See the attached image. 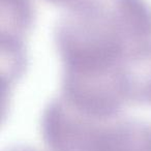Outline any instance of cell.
I'll return each instance as SVG.
<instances>
[{"label": "cell", "mask_w": 151, "mask_h": 151, "mask_svg": "<svg viewBox=\"0 0 151 151\" xmlns=\"http://www.w3.org/2000/svg\"><path fill=\"white\" fill-rule=\"evenodd\" d=\"M54 38L63 69L119 66L151 42V9L142 0H82L60 17Z\"/></svg>", "instance_id": "1"}, {"label": "cell", "mask_w": 151, "mask_h": 151, "mask_svg": "<svg viewBox=\"0 0 151 151\" xmlns=\"http://www.w3.org/2000/svg\"><path fill=\"white\" fill-rule=\"evenodd\" d=\"M76 108L61 95L42 116V134L49 151H94L105 122Z\"/></svg>", "instance_id": "2"}, {"label": "cell", "mask_w": 151, "mask_h": 151, "mask_svg": "<svg viewBox=\"0 0 151 151\" xmlns=\"http://www.w3.org/2000/svg\"><path fill=\"white\" fill-rule=\"evenodd\" d=\"M94 151H151V125L137 118L105 122Z\"/></svg>", "instance_id": "3"}, {"label": "cell", "mask_w": 151, "mask_h": 151, "mask_svg": "<svg viewBox=\"0 0 151 151\" xmlns=\"http://www.w3.org/2000/svg\"><path fill=\"white\" fill-rule=\"evenodd\" d=\"M122 82L127 103L151 105V42L124 58Z\"/></svg>", "instance_id": "4"}, {"label": "cell", "mask_w": 151, "mask_h": 151, "mask_svg": "<svg viewBox=\"0 0 151 151\" xmlns=\"http://www.w3.org/2000/svg\"><path fill=\"white\" fill-rule=\"evenodd\" d=\"M33 6L28 0H2L0 26L1 38L21 40L31 28Z\"/></svg>", "instance_id": "5"}, {"label": "cell", "mask_w": 151, "mask_h": 151, "mask_svg": "<svg viewBox=\"0 0 151 151\" xmlns=\"http://www.w3.org/2000/svg\"><path fill=\"white\" fill-rule=\"evenodd\" d=\"M1 77L3 87L7 86L9 89L22 77L26 67V55L23 42L1 38ZM9 92V90H7Z\"/></svg>", "instance_id": "6"}, {"label": "cell", "mask_w": 151, "mask_h": 151, "mask_svg": "<svg viewBox=\"0 0 151 151\" xmlns=\"http://www.w3.org/2000/svg\"><path fill=\"white\" fill-rule=\"evenodd\" d=\"M5 151H37L36 149L32 148L29 146H25V145H15L9 148H7Z\"/></svg>", "instance_id": "7"}]
</instances>
